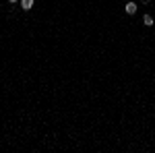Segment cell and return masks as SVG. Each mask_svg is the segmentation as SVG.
I'll return each instance as SVG.
<instances>
[{
	"mask_svg": "<svg viewBox=\"0 0 155 153\" xmlns=\"http://www.w3.org/2000/svg\"><path fill=\"white\" fill-rule=\"evenodd\" d=\"M21 6H23V10H31L33 8V0H21Z\"/></svg>",
	"mask_w": 155,
	"mask_h": 153,
	"instance_id": "7a4b0ae2",
	"label": "cell"
},
{
	"mask_svg": "<svg viewBox=\"0 0 155 153\" xmlns=\"http://www.w3.org/2000/svg\"><path fill=\"white\" fill-rule=\"evenodd\" d=\"M143 23H145L147 27H153V25H155V23H153V17H151V15H145V17H143Z\"/></svg>",
	"mask_w": 155,
	"mask_h": 153,
	"instance_id": "3957f363",
	"label": "cell"
},
{
	"mask_svg": "<svg viewBox=\"0 0 155 153\" xmlns=\"http://www.w3.org/2000/svg\"><path fill=\"white\" fill-rule=\"evenodd\" d=\"M124 8H126V13H128V15H134V13H137V2H126V6H124Z\"/></svg>",
	"mask_w": 155,
	"mask_h": 153,
	"instance_id": "6da1fadb",
	"label": "cell"
},
{
	"mask_svg": "<svg viewBox=\"0 0 155 153\" xmlns=\"http://www.w3.org/2000/svg\"><path fill=\"white\" fill-rule=\"evenodd\" d=\"M8 2H17V0H8Z\"/></svg>",
	"mask_w": 155,
	"mask_h": 153,
	"instance_id": "277c9868",
	"label": "cell"
}]
</instances>
